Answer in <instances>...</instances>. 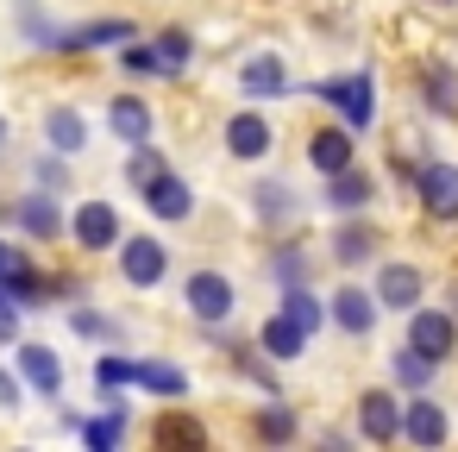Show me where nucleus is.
Instances as JSON below:
<instances>
[{
  "label": "nucleus",
  "instance_id": "5701e85b",
  "mask_svg": "<svg viewBox=\"0 0 458 452\" xmlns=\"http://www.w3.org/2000/svg\"><path fill=\"white\" fill-rule=\"evenodd\" d=\"M45 132H51L57 151H82V145H89V126H82V114H70V107H57V114L45 120Z\"/></svg>",
  "mask_w": 458,
  "mask_h": 452
},
{
  "label": "nucleus",
  "instance_id": "f704fd0d",
  "mask_svg": "<svg viewBox=\"0 0 458 452\" xmlns=\"http://www.w3.org/2000/svg\"><path fill=\"white\" fill-rule=\"evenodd\" d=\"M157 170H164V158H157V151H151V145H145V139H139V151H132V183H139V189H145V183H151V176H157Z\"/></svg>",
  "mask_w": 458,
  "mask_h": 452
},
{
  "label": "nucleus",
  "instance_id": "c756f323",
  "mask_svg": "<svg viewBox=\"0 0 458 452\" xmlns=\"http://www.w3.org/2000/svg\"><path fill=\"white\" fill-rule=\"evenodd\" d=\"M258 439H276V446H283V439H295V414L270 402V408L258 414Z\"/></svg>",
  "mask_w": 458,
  "mask_h": 452
},
{
  "label": "nucleus",
  "instance_id": "20e7f679",
  "mask_svg": "<svg viewBox=\"0 0 458 452\" xmlns=\"http://www.w3.org/2000/svg\"><path fill=\"white\" fill-rule=\"evenodd\" d=\"M270 145H276V132H270L264 114H233V120H226V151H233L239 164H258Z\"/></svg>",
  "mask_w": 458,
  "mask_h": 452
},
{
  "label": "nucleus",
  "instance_id": "ddd939ff",
  "mask_svg": "<svg viewBox=\"0 0 458 452\" xmlns=\"http://www.w3.org/2000/svg\"><path fill=\"white\" fill-rule=\"evenodd\" d=\"M327 183H333V189H327V201H333L339 214H358V208H364V201L377 195V183H370L364 170H352V164H345V170H333Z\"/></svg>",
  "mask_w": 458,
  "mask_h": 452
},
{
  "label": "nucleus",
  "instance_id": "58836bf2",
  "mask_svg": "<svg viewBox=\"0 0 458 452\" xmlns=\"http://www.w3.org/2000/svg\"><path fill=\"white\" fill-rule=\"evenodd\" d=\"M13 402H20V383H13L7 371H0V408H13Z\"/></svg>",
  "mask_w": 458,
  "mask_h": 452
},
{
  "label": "nucleus",
  "instance_id": "e433bc0d",
  "mask_svg": "<svg viewBox=\"0 0 458 452\" xmlns=\"http://www.w3.org/2000/svg\"><path fill=\"white\" fill-rule=\"evenodd\" d=\"M301 270H308V258H301V252H283V258H276V277H283L289 289L301 283Z\"/></svg>",
  "mask_w": 458,
  "mask_h": 452
},
{
  "label": "nucleus",
  "instance_id": "ea45409f",
  "mask_svg": "<svg viewBox=\"0 0 458 452\" xmlns=\"http://www.w3.org/2000/svg\"><path fill=\"white\" fill-rule=\"evenodd\" d=\"M0 145H7V126H0Z\"/></svg>",
  "mask_w": 458,
  "mask_h": 452
},
{
  "label": "nucleus",
  "instance_id": "6ab92c4d",
  "mask_svg": "<svg viewBox=\"0 0 458 452\" xmlns=\"http://www.w3.org/2000/svg\"><path fill=\"white\" fill-rule=\"evenodd\" d=\"M20 226H26L32 239H57V233H64V214H57L51 195H32V201H20Z\"/></svg>",
  "mask_w": 458,
  "mask_h": 452
},
{
  "label": "nucleus",
  "instance_id": "b1692460",
  "mask_svg": "<svg viewBox=\"0 0 458 452\" xmlns=\"http://www.w3.org/2000/svg\"><path fill=\"white\" fill-rule=\"evenodd\" d=\"M132 383H145L157 396H189V377L176 364H132Z\"/></svg>",
  "mask_w": 458,
  "mask_h": 452
},
{
  "label": "nucleus",
  "instance_id": "cd10ccee",
  "mask_svg": "<svg viewBox=\"0 0 458 452\" xmlns=\"http://www.w3.org/2000/svg\"><path fill=\"white\" fill-rule=\"evenodd\" d=\"M251 201H258V214H264V220H289V214H295V208H289L295 195H289L283 183H264V189H258Z\"/></svg>",
  "mask_w": 458,
  "mask_h": 452
},
{
  "label": "nucleus",
  "instance_id": "9b49d317",
  "mask_svg": "<svg viewBox=\"0 0 458 452\" xmlns=\"http://www.w3.org/2000/svg\"><path fill=\"white\" fill-rule=\"evenodd\" d=\"M76 239H82L89 252H107V245L120 239V214H114L107 201H82V208H76Z\"/></svg>",
  "mask_w": 458,
  "mask_h": 452
},
{
  "label": "nucleus",
  "instance_id": "aec40b11",
  "mask_svg": "<svg viewBox=\"0 0 458 452\" xmlns=\"http://www.w3.org/2000/svg\"><path fill=\"white\" fill-rule=\"evenodd\" d=\"M301 339H308V333H301L289 314H270V320H264V352H270V358H301Z\"/></svg>",
  "mask_w": 458,
  "mask_h": 452
},
{
  "label": "nucleus",
  "instance_id": "6e6552de",
  "mask_svg": "<svg viewBox=\"0 0 458 452\" xmlns=\"http://www.w3.org/2000/svg\"><path fill=\"white\" fill-rule=\"evenodd\" d=\"M358 427H364L377 446L395 439V433H402V408H395V396H389V389H364V396H358Z\"/></svg>",
  "mask_w": 458,
  "mask_h": 452
},
{
  "label": "nucleus",
  "instance_id": "412c9836",
  "mask_svg": "<svg viewBox=\"0 0 458 452\" xmlns=\"http://www.w3.org/2000/svg\"><path fill=\"white\" fill-rule=\"evenodd\" d=\"M239 82H245V95H283V89H289V76H283L276 57H251Z\"/></svg>",
  "mask_w": 458,
  "mask_h": 452
},
{
  "label": "nucleus",
  "instance_id": "423d86ee",
  "mask_svg": "<svg viewBox=\"0 0 458 452\" xmlns=\"http://www.w3.org/2000/svg\"><path fill=\"white\" fill-rule=\"evenodd\" d=\"M182 295H189V308H195L201 320H226V314H233V283H226L220 270H195Z\"/></svg>",
  "mask_w": 458,
  "mask_h": 452
},
{
  "label": "nucleus",
  "instance_id": "4468645a",
  "mask_svg": "<svg viewBox=\"0 0 458 452\" xmlns=\"http://www.w3.org/2000/svg\"><path fill=\"white\" fill-rule=\"evenodd\" d=\"M402 433H408L414 446H439V439H445V414H439V402H408V408H402Z\"/></svg>",
  "mask_w": 458,
  "mask_h": 452
},
{
  "label": "nucleus",
  "instance_id": "2f4dec72",
  "mask_svg": "<svg viewBox=\"0 0 458 452\" xmlns=\"http://www.w3.org/2000/svg\"><path fill=\"white\" fill-rule=\"evenodd\" d=\"M120 64H126L132 76H164V57H157V45H132V51H120Z\"/></svg>",
  "mask_w": 458,
  "mask_h": 452
},
{
  "label": "nucleus",
  "instance_id": "dca6fc26",
  "mask_svg": "<svg viewBox=\"0 0 458 452\" xmlns=\"http://www.w3.org/2000/svg\"><path fill=\"white\" fill-rule=\"evenodd\" d=\"M308 164H314L320 176L345 170V164H352V132H314V139H308Z\"/></svg>",
  "mask_w": 458,
  "mask_h": 452
},
{
  "label": "nucleus",
  "instance_id": "9d476101",
  "mask_svg": "<svg viewBox=\"0 0 458 452\" xmlns=\"http://www.w3.org/2000/svg\"><path fill=\"white\" fill-rule=\"evenodd\" d=\"M0 289H7L20 308H32V302H38V289H45V283H38V270H32V258H26V252H13V245H0Z\"/></svg>",
  "mask_w": 458,
  "mask_h": 452
},
{
  "label": "nucleus",
  "instance_id": "f03ea898",
  "mask_svg": "<svg viewBox=\"0 0 458 452\" xmlns=\"http://www.w3.org/2000/svg\"><path fill=\"white\" fill-rule=\"evenodd\" d=\"M408 345L420 352V358H452V345H458V327H452V314H433V308H408Z\"/></svg>",
  "mask_w": 458,
  "mask_h": 452
},
{
  "label": "nucleus",
  "instance_id": "f257e3e1",
  "mask_svg": "<svg viewBox=\"0 0 458 452\" xmlns=\"http://www.w3.org/2000/svg\"><path fill=\"white\" fill-rule=\"evenodd\" d=\"M314 95L327 107H339L345 126H370V114H377V82L370 76H339V82H320Z\"/></svg>",
  "mask_w": 458,
  "mask_h": 452
},
{
  "label": "nucleus",
  "instance_id": "bb28decb",
  "mask_svg": "<svg viewBox=\"0 0 458 452\" xmlns=\"http://www.w3.org/2000/svg\"><path fill=\"white\" fill-rule=\"evenodd\" d=\"M189 51H195V38H189V32H164V38H157V57H164V76H176V70L189 64Z\"/></svg>",
  "mask_w": 458,
  "mask_h": 452
},
{
  "label": "nucleus",
  "instance_id": "4be33fe9",
  "mask_svg": "<svg viewBox=\"0 0 458 452\" xmlns=\"http://www.w3.org/2000/svg\"><path fill=\"white\" fill-rule=\"evenodd\" d=\"M377 252V233L364 226V220H352V226H339V239H333V258L339 264H364Z\"/></svg>",
  "mask_w": 458,
  "mask_h": 452
},
{
  "label": "nucleus",
  "instance_id": "f3484780",
  "mask_svg": "<svg viewBox=\"0 0 458 452\" xmlns=\"http://www.w3.org/2000/svg\"><path fill=\"white\" fill-rule=\"evenodd\" d=\"M64 51H95V45H132V26L126 20H95V26H82V32H70V38H57Z\"/></svg>",
  "mask_w": 458,
  "mask_h": 452
},
{
  "label": "nucleus",
  "instance_id": "4c0bfd02",
  "mask_svg": "<svg viewBox=\"0 0 458 452\" xmlns=\"http://www.w3.org/2000/svg\"><path fill=\"white\" fill-rule=\"evenodd\" d=\"M76 333H95V339H101V333H114V327H107L101 314H76Z\"/></svg>",
  "mask_w": 458,
  "mask_h": 452
},
{
  "label": "nucleus",
  "instance_id": "a211bd4d",
  "mask_svg": "<svg viewBox=\"0 0 458 452\" xmlns=\"http://www.w3.org/2000/svg\"><path fill=\"white\" fill-rule=\"evenodd\" d=\"M333 320H339L345 333H370V320H377V302H370L364 289H339V295H333Z\"/></svg>",
  "mask_w": 458,
  "mask_h": 452
},
{
  "label": "nucleus",
  "instance_id": "39448f33",
  "mask_svg": "<svg viewBox=\"0 0 458 452\" xmlns=\"http://www.w3.org/2000/svg\"><path fill=\"white\" fill-rule=\"evenodd\" d=\"M120 270H126V283L151 289V283H164V270H170V252H164L157 239H126V245H120Z\"/></svg>",
  "mask_w": 458,
  "mask_h": 452
},
{
  "label": "nucleus",
  "instance_id": "393cba45",
  "mask_svg": "<svg viewBox=\"0 0 458 452\" xmlns=\"http://www.w3.org/2000/svg\"><path fill=\"white\" fill-rule=\"evenodd\" d=\"M157 446H189V452H201L208 433H201V421H189V414H164V421H157Z\"/></svg>",
  "mask_w": 458,
  "mask_h": 452
},
{
  "label": "nucleus",
  "instance_id": "f8f14e48",
  "mask_svg": "<svg viewBox=\"0 0 458 452\" xmlns=\"http://www.w3.org/2000/svg\"><path fill=\"white\" fill-rule=\"evenodd\" d=\"M20 377H26L32 389H45V396L64 389V364H57L51 345H20Z\"/></svg>",
  "mask_w": 458,
  "mask_h": 452
},
{
  "label": "nucleus",
  "instance_id": "2eb2a0df",
  "mask_svg": "<svg viewBox=\"0 0 458 452\" xmlns=\"http://www.w3.org/2000/svg\"><path fill=\"white\" fill-rule=\"evenodd\" d=\"M107 120H114V132H120L126 145H139V139H151V107H145L139 95H120V101L107 107Z\"/></svg>",
  "mask_w": 458,
  "mask_h": 452
},
{
  "label": "nucleus",
  "instance_id": "a878e982",
  "mask_svg": "<svg viewBox=\"0 0 458 452\" xmlns=\"http://www.w3.org/2000/svg\"><path fill=\"white\" fill-rule=\"evenodd\" d=\"M283 314H289V320H295L301 333H314V327H320V302H314V295H308L301 283H295V289L283 295Z\"/></svg>",
  "mask_w": 458,
  "mask_h": 452
},
{
  "label": "nucleus",
  "instance_id": "72a5a7b5",
  "mask_svg": "<svg viewBox=\"0 0 458 452\" xmlns=\"http://www.w3.org/2000/svg\"><path fill=\"white\" fill-rule=\"evenodd\" d=\"M95 377H101V389H126L132 383V358H101Z\"/></svg>",
  "mask_w": 458,
  "mask_h": 452
},
{
  "label": "nucleus",
  "instance_id": "7ed1b4c3",
  "mask_svg": "<svg viewBox=\"0 0 458 452\" xmlns=\"http://www.w3.org/2000/svg\"><path fill=\"white\" fill-rule=\"evenodd\" d=\"M414 195L433 220H458V170L452 164H420L414 170Z\"/></svg>",
  "mask_w": 458,
  "mask_h": 452
},
{
  "label": "nucleus",
  "instance_id": "473e14b6",
  "mask_svg": "<svg viewBox=\"0 0 458 452\" xmlns=\"http://www.w3.org/2000/svg\"><path fill=\"white\" fill-rule=\"evenodd\" d=\"M82 433H89V446H95V452H107V446H120V433H126V414H107V421H89Z\"/></svg>",
  "mask_w": 458,
  "mask_h": 452
},
{
  "label": "nucleus",
  "instance_id": "0eeeda50",
  "mask_svg": "<svg viewBox=\"0 0 458 452\" xmlns=\"http://www.w3.org/2000/svg\"><path fill=\"white\" fill-rule=\"evenodd\" d=\"M145 208H151L157 220H189V208H195V195H189V183H182V176H170V170H157V176L145 183Z\"/></svg>",
  "mask_w": 458,
  "mask_h": 452
},
{
  "label": "nucleus",
  "instance_id": "c9c22d12",
  "mask_svg": "<svg viewBox=\"0 0 458 452\" xmlns=\"http://www.w3.org/2000/svg\"><path fill=\"white\" fill-rule=\"evenodd\" d=\"M13 333H20V302L0 289V339H13Z\"/></svg>",
  "mask_w": 458,
  "mask_h": 452
},
{
  "label": "nucleus",
  "instance_id": "7c9ffc66",
  "mask_svg": "<svg viewBox=\"0 0 458 452\" xmlns=\"http://www.w3.org/2000/svg\"><path fill=\"white\" fill-rule=\"evenodd\" d=\"M427 95H433V107H439V114H452V107H458V82H452L439 64H427Z\"/></svg>",
  "mask_w": 458,
  "mask_h": 452
},
{
  "label": "nucleus",
  "instance_id": "c85d7f7f",
  "mask_svg": "<svg viewBox=\"0 0 458 452\" xmlns=\"http://www.w3.org/2000/svg\"><path fill=\"white\" fill-rule=\"evenodd\" d=\"M395 377H402L408 389H427V377H433V358H420V352L408 345V352H395Z\"/></svg>",
  "mask_w": 458,
  "mask_h": 452
},
{
  "label": "nucleus",
  "instance_id": "1a4fd4ad",
  "mask_svg": "<svg viewBox=\"0 0 458 452\" xmlns=\"http://www.w3.org/2000/svg\"><path fill=\"white\" fill-rule=\"evenodd\" d=\"M377 302L395 308V314L420 308V270H414V264H383V277H377Z\"/></svg>",
  "mask_w": 458,
  "mask_h": 452
}]
</instances>
